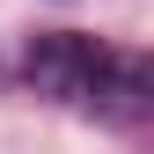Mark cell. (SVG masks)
Returning <instances> with one entry per match:
<instances>
[{
  "label": "cell",
  "instance_id": "1",
  "mask_svg": "<svg viewBox=\"0 0 154 154\" xmlns=\"http://www.w3.org/2000/svg\"><path fill=\"white\" fill-rule=\"evenodd\" d=\"M22 73H29V88H37V95H51V103H81V110H95V95L110 88L118 59H110L95 37L51 29V37H37V44H29Z\"/></svg>",
  "mask_w": 154,
  "mask_h": 154
}]
</instances>
